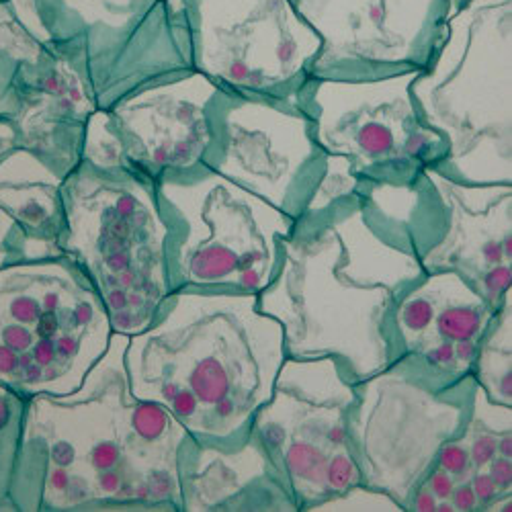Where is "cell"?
<instances>
[{
  "label": "cell",
  "instance_id": "1",
  "mask_svg": "<svg viewBox=\"0 0 512 512\" xmlns=\"http://www.w3.org/2000/svg\"><path fill=\"white\" fill-rule=\"evenodd\" d=\"M127 340L113 334L76 392L25 402L13 510H183V459L193 437L166 408L132 394Z\"/></svg>",
  "mask_w": 512,
  "mask_h": 512
},
{
  "label": "cell",
  "instance_id": "2",
  "mask_svg": "<svg viewBox=\"0 0 512 512\" xmlns=\"http://www.w3.org/2000/svg\"><path fill=\"white\" fill-rule=\"evenodd\" d=\"M422 273L410 234L359 185L297 220L259 308L283 326L287 357H334L361 381L392 363L394 302Z\"/></svg>",
  "mask_w": 512,
  "mask_h": 512
},
{
  "label": "cell",
  "instance_id": "3",
  "mask_svg": "<svg viewBox=\"0 0 512 512\" xmlns=\"http://www.w3.org/2000/svg\"><path fill=\"white\" fill-rule=\"evenodd\" d=\"M287 359L283 326L259 293L177 289L123 355L136 398L166 408L201 445L236 447L273 396Z\"/></svg>",
  "mask_w": 512,
  "mask_h": 512
},
{
  "label": "cell",
  "instance_id": "4",
  "mask_svg": "<svg viewBox=\"0 0 512 512\" xmlns=\"http://www.w3.org/2000/svg\"><path fill=\"white\" fill-rule=\"evenodd\" d=\"M426 125L447 142L443 175L512 185V0H465L412 82Z\"/></svg>",
  "mask_w": 512,
  "mask_h": 512
},
{
  "label": "cell",
  "instance_id": "5",
  "mask_svg": "<svg viewBox=\"0 0 512 512\" xmlns=\"http://www.w3.org/2000/svg\"><path fill=\"white\" fill-rule=\"evenodd\" d=\"M60 252L89 279L117 334L144 332L173 293L158 185L132 168L80 162L62 183Z\"/></svg>",
  "mask_w": 512,
  "mask_h": 512
},
{
  "label": "cell",
  "instance_id": "6",
  "mask_svg": "<svg viewBox=\"0 0 512 512\" xmlns=\"http://www.w3.org/2000/svg\"><path fill=\"white\" fill-rule=\"evenodd\" d=\"M113 334L99 293L66 256L0 269V386L23 400L76 392Z\"/></svg>",
  "mask_w": 512,
  "mask_h": 512
},
{
  "label": "cell",
  "instance_id": "7",
  "mask_svg": "<svg viewBox=\"0 0 512 512\" xmlns=\"http://www.w3.org/2000/svg\"><path fill=\"white\" fill-rule=\"evenodd\" d=\"M160 203L170 228L173 291L261 293L273 281L295 220L213 168L164 179Z\"/></svg>",
  "mask_w": 512,
  "mask_h": 512
},
{
  "label": "cell",
  "instance_id": "8",
  "mask_svg": "<svg viewBox=\"0 0 512 512\" xmlns=\"http://www.w3.org/2000/svg\"><path fill=\"white\" fill-rule=\"evenodd\" d=\"M357 381L334 357H287L250 433L295 510H328L361 486L351 447Z\"/></svg>",
  "mask_w": 512,
  "mask_h": 512
},
{
  "label": "cell",
  "instance_id": "9",
  "mask_svg": "<svg viewBox=\"0 0 512 512\" xmlns=\"http://www.w3.org/2000/svg\"><path fill=\"white\" fill-rule=\"evenodd\" d=\"M35 9L97 109L195 70L185 19L166 0H35Z\"/></svg>",
  "mask_w": 512,
  "mask_h": 512
},
{
  "label": "cell",
  "instance_id": "10",
  "mask_svg": "<svg viewBox=\"0 0 512 512\" xmlns=\"http://www.w3.org/2000/svg\"><path fill=\"white\" fill-rule=\"evenodd\" d=\"M476 381L439 388L400 361L357 381L351 447L361 486L414 508L441 451L463 431Z\"/></svg>",
  "mask_w": 512,
  "mask_h": 512
},
{
  "label": "cell",
  "instance_id": "11",
  "mask_svg": "<svg viewBox=\"0 0 512 512\" xmlns=\"http://www.w3.org/2000/svg\"><path fill=\"white\" fill-rule=\"evenodd\" d=\"M420 70L381 78H310L297 95L326 154L343 156L361 183L414 185L447 158L412 97Z\"/></svg>",
  "mask_w": 512,
  "mask_h": 512
},
{
  "label": "cell",
  "instance_id": "12",
  "mask_svg": "<svg viewBox=\"0 0 512 512\" xmlns=\"http://www.w3.org/2000/svg\"><path fill=\"white\" fill-rule=\"evenodd\" d=\"M185 19L193 66L242 97L295 99L312 78L322 39L293 0H166Z\"/></svg>",
  "mask_w": 512,
  "mask_h": 512
},
{
  "label": "cell",
  "instance_id": "13",
  "mask_svg": "<svg viewBox=\"0 0 512 512\" xmlns=\"http://www.w3.org/2000/svg\"><path fill=\"white\" fill-rule=\"evenodd\" d=\"M97 111L82 78L52 50L33 0L0 5V119L66 179L82 162Z\"/></svg>",
  "mask_w": 512,
  "mask_h": 512
},
{
  "label": "cell",
  "instance_id": "14",
  "mask_svg": "<svg viewBox=\"0 0 512 512\" xmlns=\"http://www.w3.org/2000/svg\"><path fill=\"white\" fill-rule=\"evenodd\" d=\"M328 154L295 99L226 93L218 105V148L211 168L300 220L324 173Z\"/></svg>",
  "mask_w": 512,
  "mask_h": 512
},
{
  "label": "cell",
  "instance_id": "15",
  "mask_svg": "<svg viewBox=\"0 0 512 512\" xmlns=\"http://www.w3.org/2000/svg\"><path fill=\"white\" fill-rule=\"evenodd\" d=\"M322 39L312 78L424 70L447 35V0H295Z\"/></svg>",
  "mask_w": 512,
  "mask_h": 512
},
{
  "label": "cell",
  "instance_id": "16",
  "mask_svg": "<svg viewBox=\"0 0 512 512\" xmlns=\"http://www.w3.org/2000/svg\"><path fill=\"white\" fill-rule=\"evenodd\" d=\"M502 308L455 271H424L394 302L392 361L439 388L467 386L476 381L482 340Z\"/></svg>",
  "mask_w": 512,
  "mask_h": 512
},
{
  "label": "cell",
  "instance_id": "17",
  "mask_svg": "<svg viewBox=\"0 0 512 512\" xmlns=\"http://www.w3.org/2000/svg\"><path fill=\"white\" fill-rule=\"evenodd\" d=\"M222 95L216 82L193 70L107 109L130 168L154 183L211 168Z\"/></svg>",
  "mask_w": 512,
  "mask_h": 512
},
{
  "label": "cell",
  "instance_id": "18",
  "mask_svg": "<svg viewBox=\"0 0 512 512\" xmlns=\"http://www.w3.org/2000/svg\"><path fill=\"white\" fill-rule=\"evenodd\" d=\"M429 173L443 205V230L422 256L424 271H455L488 300L510 304L512 185H469Z\"/></svg>",
  "mask_w": 512,
  "mask_h": 512
},
{
  "label": "cell",
  "instance_id": "19",
  "mask_svg": "<svg viewBox=\"0 0 512 512\" xmlns=\"http://www.w3.org/2000/svg\"><path fill=\"white\" fill-rule=\"evenodd\" d=\"M183 510H295L263 445L248 435L236 447L201 445L185 449Z\"/></svg>",
  "mask_w": 512,
  "mask_h": 512
},
{
  "label": "cell",
  "instance_id": "20",
  "mask_svg": "<svg viewBox=\"0 0 512 512\" xmlns=\"http://www.w3.org/2000/svg\"><path fill=\"white\" fill-rule=\"evenodd\" d=\"M62 183L54 168L19 144L15 127L0 119V207L54 256H62Z\"/></svg>",
  "mask_w": 512,
  "mask_h": 512
},
{
  "label": "cell",
  "instance_id": "21",
  "mask_svg": "<svg viewBox=\"0 0 512 512\" xmlns=\"http://www.w3.org/2000/svg\"><path fill=\"white\" fill-rule=\"evenodd\" d=\"M510 316V304H506L482 340L474 371L486 398L500 406H512Z\"/></svg>",
  "mask_w": 512,
  "mask_h": 512
},
{
  "label": "cell",
  "instance_id": "22",
  "mask_svg": "<svg viewBox=\"0 0 512 512\" xmlns=\"http://www.w3.org/2000/svg\"><path fill=\"white\" fill-rule=\"evenodd\" d=\"M25 402L15 392L0 386V510H13L11 482Z\"/></svg>",
  "mask_w": 512,
  "mask_h": 512
},
{
  "label": "cell",
  "instance_id": "23",
  "mask_svg": "<svg viewBox=\"0 0 512 512\" xmlns=\"http://www.w3.org/2000/svg\"><path fill=\"white\" fill-rule=\"evenodd\" d=\"M48 256L54 254L39 246L11 213L0 207V269L19 261L48 259Z\"/></svg>",
  "mask_w": 512,
  "mask_h": 512
},
{
  "label": "cell",
  "instance_id": "24",
  "mask_svg": "<svg viewBox=\"0 0 512 512\" xmlns=\"http://www.w3.org/2000/svg\"><path fill=\"white\" fill-rule=\"evenodd\" d=\"M447 3H449V9H451V13H455L463 3H465V0H447Z\"/></svg>",
  "mask_w": 512,
  "mask_h": 512
},
{
  "label": "cell",
  "instance_id": "25",
  "mask_svg": "<svg viewBox=\"0 0 512 512\" xmlns=\"http://www.w3.org/2000/svg\"><path fill=\"white\" fill-rule=\"evenodd\" d=\"M3 3H7V0H0V5H3Z\"/></svg>",
  "mask_w": 512,
  "mask_h": 512
}]
</instances>
